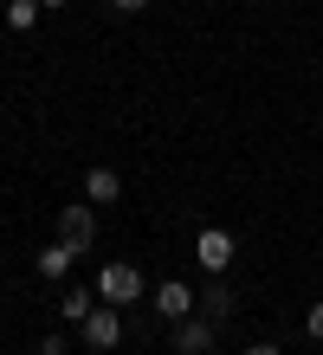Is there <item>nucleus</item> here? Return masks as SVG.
<instances>
[{
	"label": "nucleus",
	"instance_id": "1",
	"mask_svg": "<svg viewBox=\"0 0 323 355\" xmlns=\"http://www.w3.org/2000/svg\"><path fill=\"white\" fill-rule=\"evenodd\" d=\"M97 297H103V304H117V310H129V304L142 297V271L129 265V259H110V265L97 271Z\"/></svg>",
	"mask_w": 323,
	"mask_h": 355
},
{
	"label": "nucleus",
	"instance_id": "2",
	"mask_svg": "<svg viewBox=\"0 0 323 355\" xmlns=\"http://www.w3.org/2000/svg\"><path fill=\"white\" fill-rule=\"evenodd\" d=\"M194 259H201L213 278H226V271H233V233H226V226H207V233L194 239Z\"/></svg>",
	"mask_w": 323,
	"mask_h": 355
},
{
	"label": "nucleus",
	"instance_id": "3",
	"mask_svg": "<svg viewBox=\"0 0 323 355\" xmlns=\"http://www.w3.org/2000/svg\"><path fill=\"white\" fill-rule=\"evenodd\" d=\"M78 329H84V343H91V349H117V343H123V317H117V304L91 310V317H84Z\"/></svg>",
	"mask_w": 323,
	"mask_h": 355
},
{
	"label": "nucleus",
	"instance_id": "4",
	"mask_svg": "<svg viewBox=\"0 0 323 355\" xmlns=\"http://www.w3.org/2000/svg\"><path fill=\"white\" fill-rule=\"evenodd\" d=\"M58 239H65V245H78V252H91V239H97L91 207H65V214H58Z\"/></svg>",
	"mask_w": 323,
	"mask_h": 355
},
{
	"label": "nucleus",
	"instance_id": "5",
	"mask_svg": "<svg viewBox=\"0 0 323 355\" xmlns=\"http://www.w3.org/2000/svg\"><path fill=\"white\" fill-rule=\"evenodd\" d=\"M213 349V317H181L175 323V355H207Z\"/></svg>",
	"mask_w": 323,
	"mask_h": 355
},
{
	"label": "nucleus",
	"instance_id": "6",
	"mask_svg": "<svg viewBox=\"0 0 323 355\" xmlns=\"http://www.w3.org/2000/svg\"><path fill=\"white\" fill-rule=\"evenodd\" d=\"M194 304H201V297H194V291H188L181 278H168V284H156V310H162L168 323H181V317H194Z\"/></svg>",
	"mask_w": 323,
	"mask_h": 355
},
{
	"label": "nucleus",
	"instance_id": "7",
	"mask_svg": "<svg viewBox=\"0 0 323 355\" xmlns=\"http://www.w3.org/2000/svg\"><path fill=\"white\" fill-rule=\"evenodd\" d=\"M91 310H97V291H84V284H72V291L58 297V317H65V323H84Z\"/></svg>",
	"mask_w": 323,
	"mask_h": 355
},
{
	"label": "nucleus",
	"instance_id": "8",
	"mask_svg": "<svg viewBox=\"0 0 323 355\" xmlns=\"http://www.w3.org/2000/svg\"><path fill=\"white\" fill-rule=\"evenodd\" d=\"M72 259H78V245H65V239H52L46 252H39V278H65V271H72Z\"/></svg>",
	"mask_w": 323,
	"mask_h": 355
},
{
	"label": "nucleus",
	"instance_id": "9",
	"mask_svg": "<svg viewBox=\"0 0 323 355\" xmlns=\"http://www.w3.org/2000/svg\"><path fill=\"white\" fill-rule=\"evenodd\" d=\"M123 194V181H117V168H91V181H84V200H97V207H110Z\"/></svg>",
	"mask_w": 323,
	"mask_h": 355
},
{
	"label": "nucleus",
	"instance_id": "10",
	"mask_svg": "<svg viewBox=\"0 0 323 355\" xmlns=\"http://www.w3.org/2000/svg\"><path fill=\"white\" fill-rule=\"evenodd\" d=\"M201 317H213V323H220V317H233V291H226L220 278L201 291Z\"/></svg>",
	"mask_w": 323,
	"mask_h": 355
},
{
	"label": "nucleus",
	"instance_id": "11",
	"mask_svg": "<svg viewBox=\"0 0 323 355\" xmlns=\"http://www.w3.org/2000/svg\"><path fill=\"white\" fill-rule=\"evenodd\" d=\"M39 13H46L39 0H7V26H13V33H33V26H39Z\"/></svg>",
	"mask_w": 323,
	"mask_h": 355
},
{
	"label": "nucleus",
	"instance_id": "12",
	"mask_svg": "<svg viewBox=\"0 0 323 355\" xmlns=\"http://www.w3.org/2000/svg\"><path fill=\"white\" fill-rule=\"evenodd\" d=\"M39 355H72V343H65V336H46V343H39Z\"/></svg>",
	"mask_w": 323,
	"mask_h": 355
},
{
	"label": "nucleus",
	"instance_id": "13",
	"mask_svg": "<svg viewBox=\"0 0 323 355\" xmlns=\"http://www.w3.org/2000/svg\"><path fill=\"white\" fill-rule=\"evenodd\" d=\"M304 329H310V336L323 343V304H310V317H304Z\"/></svg>",
	"mask_w": 323,
	"mask_h": 355
},
{
	"label": "nucleus",
	"instance_id": "14",
	"mask_svg": "<svg viewBox=\"0 0 323 355\" xmlns=\"http://www.w3.org/2000/svg\"><path fill=\"white\" fill-rule=\"evenodd\" d=\"M246 355H285V349H278V343H252Z\"/></svg>",
	"mask_w": 323,
	"mask_h": 355
},
{
	"label": "nucleus",
	"instance_id": "15",
	"mask_svg": "<svg viewBox=\"0 0 323 355\" xmlns=\"http://www.w3.org/2000/svg\"><path fill=\"white\" fill-rule=\"evenodd\" d=\"M110 7H123V13H136V7H149V0H110Z\"/></svg>",
	"mask_w": 323,
	"mask_h": 355
},
{
	"label": "nucleus",
	"instance_id": "16",
	"mask_svg": "<svg viewBox=\"0 0 323 355\" xmlns=\"http://www.w3.org/2000/svg\"><path fill=\"white\" fill-rule=\"evenodd\" d=\"M39 7H65V0H39Z\"/></svg>",
	"mask_w": 323,
	"mask_h": 355
}]
</instances>
